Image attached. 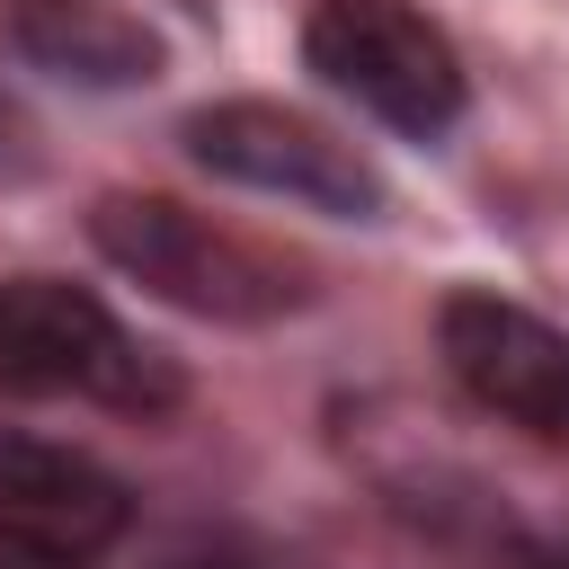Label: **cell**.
<instances>
[{"label":"cell","instance_id":"cell-1","mask_svg":"<svg viewBox=\"0 0 569 569\" xmlns=\"http://www.w3.org/2000/svg\"><path fill=\"white\" fill-rule=\"evenodd\" d=\"M89 240L116 276H133L142 293L196 311V320H284L311 302V267L178 204V196H98Z\"/></svg>","mask_w":569,"mask_h":569},{"label":"cell","instance_id":"cell-2","mask_svg":"<svg viewBox=\"0 0 569 569\" xmlns=\"http://www.w3.org/2000/svg\"><path fill=\"white\" fill-rule=\"evenodd\" d=\"M0 382L27 400H107V409H169L178 400V365L62 276L0 284Z\"/></svg>","mask_w":569,"mask_h":569},{"label":"cell","instance_id":"cell-3","mask_svg":"<svg viewBox=\"0 0 569 569\" xmlns=\"http://www.w3.org/2000/svg\"><path fill=\"white\" fill-rule=\"evenodd\" d=\"M302 62L356 98L365 116H382L391 133L436 142L462 116V53L445 44L436 18H418L409 0H311L302 18Z\"/></svg>","mask_w":569,"mask_h":569},{"label":"cell","instance_id":"cell-4","mask_svg":"<svg viewBox=\"0 0 569 569\" xmlns=\"http://www.w3.org/2000/svg\"><path fill=\"white\" fill-rule=\"evenodd\" d=\"M187 160L231 178V187H258V196H284V204H311V213H347V222H373L382 213V178L356 142H338L329 124L276 107V98H213L178 124Z\"/></svg>","mask_w":569,"mask_h":569},{"label":"cell","instance_id":"cell-5","mask_svg":"<svg viewBox=\"0 0 569 569\" xmlns=\"http://www.w3.org/2000/svg\"><path fill=\"white\" fill-rule=\"evenodd\" d=\"M436 356L489 418H507L542 445H569V338L542 311L462 284L436 311Z\"/></svg>","mask_w":569,"mask_h":569},{"label":"cell","instance_id":"cell-6","mask_svg":"<svg viewBox=\"0 0 569 569\" xmlns=\"http://www.w3.org/2000/svg\"><path fill=\"white\" fill-rule=\"evenodd\" d=\"M124 525H133V489L98 453L0 427V542L71 569V560H98Z\"/></svg>","mask_w":569,"mask_h":569},{"label":"cell","instance_id":"cell-7","mask_svg":"<svg viewBox=\"0 0 569 569\" xmlns=\"http://www.w3.org/2000/svg\"><path fill=\"white\" fill-rule=\"evenodd\" d=\"M0 36L71 89H133L160 71V36L116 0H0Z\"/></svg>","mask_w":569,"mask_h":569},{"label":"cell","instance_id":"cell-8","mask_svg":"<svg viewBox=\"0 0 569 569\" xmlns=\"http://www.w3.org/2000/svg\"><path fill=\"white\" fill-rule=\"evenodd\" d=\"M0 178H36V133L9 98H0Z\"/></svg>","mask_w":569,"mask_h":569},{"label":"cell","instance_id":"cell-9","mask_svg":"<svg viewBox=\"0 0 569 569\" xmlns=\"http://www.w3.org/2000/svg\"><path fill=\"white\" fill-rule=\"evenodd\" d=\"M533 560H542V569H569V533H551V542H533Z\"/></svg>","mask_w":569,"mask_h":569},{"label":"cell","instance_id":"cell-10","mask_svg":"<svg viewBox=\"0 0 569 569\" xmlns=\"http://www.w3.org/2000/svg\"><path fill=\"white\" fill-rule=\"evenodd\" d=\"M187 569H240V560H187Z\"/></svg>","mask_w":569,"mask_h":569}]
</instances>
